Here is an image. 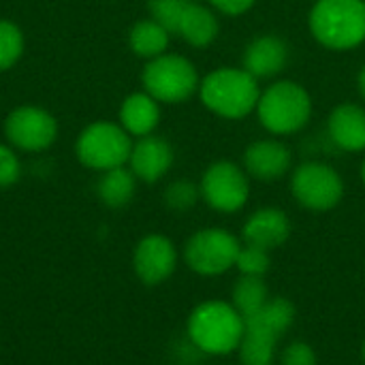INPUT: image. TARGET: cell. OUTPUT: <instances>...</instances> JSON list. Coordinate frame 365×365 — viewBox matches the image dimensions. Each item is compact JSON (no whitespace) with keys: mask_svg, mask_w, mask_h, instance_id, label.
Here are the masks:
<instances>
[{"mask_svg":"<svg viewBox=\"0 0 365 365\" xmlns=\"http://www.w3.org/2000/svg\"><path fill=\"white\" fill-rule=\"evenodd\" d=\"M289 235H291V222L287 214L276 207L257 210L242 229V237L246 244L263 248L267 252L272 248L282 246L289 240Z\"/></svg>","mask_w":365,"mask_h":365,"instance_id":"14","label":"cell"},{"mask_svg":"<svg viewBox=\"0 0 365 365\" xmlns=\"http://www.w3.org/2000/svg\"><path fill=\"white\" fill-rule=\"evenodd\" d=\"M21 175V163L11 145L0 143V188L13 186Z\"/></svg>","mask_w":365,"mask_h":365,"instance_id":"28","label":"cell"},{"mask_svg":"<svg viewBox=\"0 0 365 365\" xmlns=\"http://www.w3.org/2000/svg\"><path fill=\"white\" fill-rule=\"evenodd\" d=\"M130 171L137 180L145 184H154L160 178L167 175V171L173 165V148L169 141L156 135L139 137L137 143H133L130 158H128Z\"/></svg>","mask_w":365,"mask_h":365,"instance_id":"12","label":"cell"},{"mask_svg":"<svg viewBox=\"0 0 365 365\" xmlns=\"http://www.w3.org/2000/svg\"><path fill=\"white\" fill-rule=\"evenodd\" d=\"M145 92L158 103L178 105L199 90V73L195 64L178 53H163L150 60L141 75Z\"/></svg>","mask_w":365,"mask_h":365,"instance_id":"5","label":"cell"},{"mask_svg":"<svg viewBox=\"0 0 365 365\" xmlns=\"http://www.w3.org/2000/svg\"><path fill=\"white\" fill-rule=\"evenodd\" d=\"M361 178H364V184H365V163H364V167H361Z\"/></svg>","mask_w":365,"mask_h":365,"instance_id":"32","label":"cell"},{"mask_svg":"<svg viewBox=\"0 0 365 365\" xmlns=\"http://www.w3.org/2000/svg\"><path fill=\"white\" fill-rule=\"evenodd\" d=\"M289 62V47L280 36L265 34L248 43L244 51V66L252 77L267 79L278 75Z\"/></svg>","mask_w":365,"mask_h":365,"instance_id":"15","label":"cell"},{"mask_svg":"<svg viewBox=\"0 0 365 365\" xmlns=\"http://www.w3.org/2000/svg\"><path fill=\"white\" fill-rule=\"evenodd\" d=\"M293 321H295V306L284 297L267 299L255 314L244 319L246 329L265 334L276 340H280L291 329Z\"/></svg>","mask_w":365,"mask_h":365,"instance_id":"18","label":"cell"},{"mask_svg":"<svg viewBox=\"0 0 365 365\" xmlns=\"http://www.w3.org/2000/svg\"><path fill=\"white\" fill-rule=\"evenodd\" d=\"M246 331L244 317L227 302H203L199 304L186 325L188 340L203 353V355H229L237 351Z\"/></svg>","mask_w":365,"mask_h":365,"instance_id":"1","label":"cell"},{"mask_svg":"<svg viewBox=\"0 0 365 365\" xmlns=\"http://www.w3.org/2000/svg\"><path fill=\"white\" fill-rule=\"evenodd\" d=\"M199 190L203 201L212 210L233 214L246 205L250 195V184L242 167L229 160H218L205 169Z\"/></svg>","mask_w":365,"mask_h":365,"instance_id":"8","label":"cell"},{"mask_svg":"<svg viewBox=\"0 0 365 365\" xmlns=\"http://www.w3.org/2000/svg\"><path fill=\"white\" fill-rule=\"evenodd\" d=\"M357 90H359L361 98H364V101H365V64H364V66H361L359 75H357Z\"/></svg>","mask_w":365,"mask_h":365,"instance_id":"31","label":"cell"},{"mask_svg":"<svg viewBox=\"0 0 365 365\" xmlns=\"http://www.w3.org/2000/svg\"><path fill=\"white\" fill-rule=\"evenodd\" d=\"M203 105L227 120H240L257 109L261 98L259 79L246 68H216L199 83Z\"/></svg>","mask_w":365,"mask_h":365,"instance_id":"2","label":"cell"},{"mask_svg":"<svg viewBox=\"0 0 365 365\" xmlns=\"http://www.w3.org/2000/svg\"><path fill=\"white\" fill-rule=\"evenodd\" d=\"M361 355H364V361H365V342H364V346H361Z\"/></svg>","mask_w":365,"mask_h":365,"instance_id":"33","label":"cell"},{"mask_svg":"<svg viewBox=\"0 0 365 365\" xmlns=\"http://www.w3.org/2000/svg\"><path fill=\"white\" fill-rule=\"evenodd\" d=\"M240 240L225 229H201L184 246L186 265L201 276H220L235 267Z\"/></svg>","mask_w":365,"mask_h":365,"instance_id":"7","label":"cell"},{"mask_svg":"<svg viewBox=\"0 0 365 365\" xmlns=\"http://www.w3.org/2000/svg\"><path fill=\"white\" fill-rule=\"evenodd\" d=\"M276 338H269L265 334L246 329L244 338L237 346L242 365H274L276 359Z\"/></svg>","mask_w":365,"mask_h":365,"instance_id":"23","label":"cell"},{"mask_svg":"<svg viewBox=\"0 0 365 365\" xmlns=\"http://www.w3.org/2000/svg\"><path fill=\"white\" fill-rule=\"evenodd\" d=\"M310 32L329 49H353L365 41L364 0H317L308 15Z\"/></svg>","mask_w":365,"mask_h":365,"instance_id":"3","label":"cell"},{"mask_svg":"<svg viewBox=\"0 0 365 365\" xmlns=\"http://www.w3.org/2000/svg\"><path fill=\"white\" fill-rule=\"evenodd\" d=\"M169 38H171V34L152 17L137 21L128 32V45L135 51V56L148 58V60H154V58L167 53Z\"/></svg>","mask_w":365,"mask_h":365,"instance_id":"21","label":"cell"},{"mask_svg":"<svg viewBox=\"0 0 365 365\" xmlns=\"http://www.w3.org/2000/svg\"><path fill=\"white\" fill-rule=\"evenodd\" d=\"M130 135L115 122H94L86 126L75 141L77 160L94 171L124 167L130 158Z\"/></svg>","mask_w":365,"mask_h":365,"instance_id":"6","label":"cell"},{"mask_svg":"<svg viewBox=\"0 0 365 365\" xmlns=\"http://www.w3.org/2000/svg\"><path fill=\"white\" fill-rule=\"evenodd\" d=\"M235 267L240 269L242 276H261V278H263L265 272L269 269V255H267V250H263V248L244 244V246L240 248Z\"/></svg>","mask_w":365,"mask_h":365,"instance_id":"27","label":"cell"},{"mask_svg":"<svg viewBox=\"0 0 365 365\" xmlns=\"http://www.w3.org/2000/svg\"><path fill=\"white\" fill-rule=\"evenodd\" d=\"M24 32L11 19H0V73L13 68L24 53Z\"/></svg>","mask_w":365,"mask_h":365,"instance_id":"24","label":"cell"},{"mask_svg":"<svg viewBox=\"0 0 365 365\" xmlns=\"http://www.w3.org/2000/svg\"><path fill=\"white\" fill-rule=\"evenodd\" d=\"M190 0H148V11L154 21H158L169 34H178L180 19Z\"/></svg>","mask_w":365,"mask_h":365,"instance_id":"25","label":"cell"},{"mask_svg":"<svg viewBox=\"0 0 365 365\" xmlns=\"http://www.w3.org/2000/svg\"><path fill=\"white\" fill-rule=\"evenodd\" d=\"M4 135L11 148L21 152H43L58 139L56 118L34 105L15 107L4 120Z\"/></svg>","mask_w":365,"mask_h":365,"instance_id":"10","label":"cell"},{"mask_svg":"<svg viewBox=\"0 0 365 365\" xmlns=\"http://www.w3.org/2000/svg\"><path fill=\"white\" fill-rule=\"evenodd\" d=\"M269 299L267 287L261 276H242L233 287V308L248 319Z\"/></svg>","mask_w":365,"mask_h":365,"instance_id":"22","label":"cell"},{"mask_svg":"<svg viewBox=\"0 0 365 365\" xmlns=\"http://www.w3.org/2000/svg\"><path fill=\"white\" fill-rule=\"evenodd\" d=\"M207 2L225 15H242L255 4V0H207Z\"/></svg>","mask_w":365,"mask_h":365,"instance_id":"30","label":"cell"},{"mask_svg":"<svg viewBox=\"0 0 365 365\" xmlns=\"http://www.w3.org/2000/svg\"><path fill=\"white\" fill-rule=\"evenodd\" d=\"M282 365H317V355L310 344L293 342L282 353Z\"/></svg>","mask_w":365,"mask_h":365,"instance_id":"29","label":"cell"},{"mask_svg":"<svg viewBox=\"0 0 365 365\" xmlns=\"http://www.w3.org/2000/svg\"><path fill=\"white\" fill-rule=\"evenodd\" d=\"M364 2H365V0H364Z\"/></svg>","mask_w":365,"mask_h":365,"instance_id":"34","label":"cell"},{"mask_svg":"<svg viewBox=\"0 0 365 365\" xmlns=\"http://www.w3.org/2000/svg\"><path fill=\"white\" fill-rule=\"evenodd\" d=\"M160 122L158 101L148 92H133L122 101L120 107V126L130 137H148Z\"/></svg>","mask_w":365,"mask_h":365,"instance_id":"17","label":"cell"},{"mask_svg":"<svg viewBox=\"0 0 365 365\" xmlns=\"http://www.w3.org/2000/svg\"><path fill=\"white\" fill-rule=\"evenodd\" d=\"M331 141L344 152L365 150V109L355 103L338 105L327 122Z\"/></svg>","mask_w":365,"mask_h":365,"instance_id":"16","label":"cell"},{"mask_svg":"<svg viewBox=\"0 0 365 365\" xmlns=\"http://www.w3.org/2000/svg\"><path fill=\"white\" fill-rule=\"evenodd\" d=\"M135 180H137L135 173L126 167H115V169L103 171V175L96 184L98 199L111 210H120V207L128 205L135 197V188H137Z\"/></svg>","mask_w":365,"mask_h":365,"instance_id":"20","label":"cell"},{"mask_svg":"<svg viewBox=\"0 0 365 365\" xmlns=\"http://www.w3.org/2000/svg\"><path fill=\"white\" fill-rule=\"evenodd\" d=\"M293 197L308 210L325 212L340 203L344 195L342 178L325 163H304L291 178Z\"/></svg>","mask_w":365,"mask_h":365,"instance_id":"9","label":"cell"},{"mask_svg":"<svg viewBox=\"0 0 365 365\" xmlns=\"http://www.w3.org/2000/svg\"><path fill=\"white\" fill-rule=\"evenodd\" d=\"M218 19L205 4L188 2L178 26V36H182L192 47H207L218 36Z\"/></svg>","mask_w":365,"mask_h":365,"instance_id":"19","label":"cell"},{"mask_svg":"<svg viewBox=\"0 0 365 365\" xmlns=\"http://www.w3.org/2000/svg\"><path fill=\"white\" fill-rule=\"evenodd\" d=\"M178 265V250L173 246V242L165 235L152 233L145 235L133 255V267L137 278L148 284V287H156L163 284Z\"/></svg>","mask_w":365,"mask_h":365,"instance_id":"11","label":"cell"},{"mask_svg":"<svg viewBox=\"0 0 365 365\" xmlns=\"http://www.w3.org/2000/svg\"><path fill=\"white\" fill-rule=\"evenodd\" d=\"M293 156L291 150L276 139H261L246 148L244 167L246 171L263 182H272L282 178L291 169Z\"/></svg>","mask_w":365,"mask_h":365,"instance_id":"13","label":"cell"},{"mask_svg":"<svg viewBox=\"0 0 365 365\" xmlns=\"http://www.w3.org/2000/svg\"><path fill=\"white\" fill-rule=\"evenodd\" d=\"M199 197H201L199 186H195L188 180H178V182L169 184L167 190H165V203L173 212H186V210H190L199 201Z\"/></svg>","mask_w":365,"mask_h":365,"instance_id":"26","label":"cell"},{"mask_svg":"<svg viewBox=\"0 0 365 365\" xmlns=\"http://www.w3.org/2000/svg\"><path fill=\"white\" fill-rule=\"evenodd\" d=\"M257 113L269 133L291 135L308 124L312 115V98L306 88L295 81H276L261 92Z\"/></svg>","mask_w":365,"mask_h":365,"instance_id":"4","label":"cell"}]
</instances>
